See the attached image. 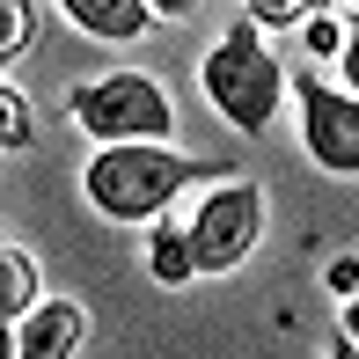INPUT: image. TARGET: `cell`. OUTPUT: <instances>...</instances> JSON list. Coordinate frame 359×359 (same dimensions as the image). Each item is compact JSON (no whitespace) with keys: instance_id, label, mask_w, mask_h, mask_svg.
Returning a JSON list of instances; mask_svg holds the SVG:
<instances>
[{"instance_id":"4fadbf2b","label":"cell","mask_w":359,"mask_h":359,"mask_svg":"<svg viewBox=\"0 0 359 359\" xmlns=\"http://www.w3.org/2000/svg\"><path fill=\"white\" fill-rule=\"evenodd\" d=\"M301 44H308L316 59H337V52H345V22H337L330 8H323V15H308V22H301Z\"/></svg>"},{"instance_id":"9a60e30c","label":"cell","mask_w":359,"mask_h":359,"mask_svg":"<svg viewBox=\"0 0 359 359\" xmlns=\"http://www.w3.org/2000/svg\"><path fill=\"white\" fill-rule=\"evenodd\" d=\"M337 59H345V81H352V95H359V29H345V52H337Z\"/></svg>"},{"instance_id":"3957f363","label":"cell","mask_w":359,"mask_h":359,"mask_svg":"<svg viewBox=\"0 0 359 359\" xmlns=\"http://www.w3.org/2000/svg\"><path fill=\"white\" fill-rule=\"evenodd\" d=\"M67 110L103 147H125V140H154L161 147L176 133V103L161 95V81H147V74H103V81H88V88H74Z\"/></svg>"},{"instance_id":"30bf717a","label":"cell","mask_w":359,"mask_h":359,"mask_svg":"<svg viewBox=\"0 0 359 359\" xmlns=\"http://www.w3.org/2000/svg\"><path fill=\"white\" fill-rule=\"evenodd\" d=\"M29 133H37V118H29V95H15L8 81H0V147H29Z\"/></svg>"},{"instance_id":"5bb4252c","label":"cell","mask_w":359,"mask_h":359,"mask_svg":"<svg viewBox=\"0 0 359 359\" xmlns=\"http://www.w3.org/2000/svg\"><path fill=\"white\" fill-rule=\"evenodd\" d=\"M205 0H147V15H169V22H184V15H198Z\"/></svg>"},{"instance_id":"8992f818","label":"cell","mask_w":359,"mask_h":359,"mask_svg":"<svg viewBox=\"0 0 359 359\" xmlns=\"http://www.w3.org/2000/svg\"><path fill=\"white\" fill-rule=\"evenodd\" d=\"M81 330H88V316H81L74 301H37L15 323V359H74Z\"/></svg>"},{"instance_id":"8fae6325","label":"cell","mask_w":359,"mask_h":359,"mask_svg":"<svg viewBox=\"0 0 359 359\" xmlns=\"http://www.w3.org/2000/svg\"><path fill=\"white\" fill-rule=\"evenodd\" d=\"M330 0H250V22L257 29H293V22H308V15H323Z\"/></svg>"},{"instance_id":"d6986e66","label":"cell","mask_w":359,"mask_h":359,"mask_svg":"<svg viewBox=\"0 0 359 359\" xmlns=\"http://www.w3.org/2000/svg\"><path fill=\"white\" fill-rule=\"evenodd\" d=\"M345 359H352V352H345Z\"/></svg>"},{"instance_id":"6da1fadb","label":"cell","mask_w":359,"mask_h":359,"mask_svg":"<svg viewBox=\"0 0 359 359\" xmlns=\"http://www.w3.org/2000/svg\"><path fill=\"white\" fill-rule=\"evenodd\" d=\"M191 176H227V169L184 161V154H169V147H154V140H125V147H103V154L81 169V191H88V205L103 220H154V213L176 205V191H184Z\"/></svg>"},{"instance_id":"52a82bcc","label":"cell","mask_w":359,"mask_h":359,"mask_svg":"<svg viewBox=\"0 0 359 359\" xmlns=\"http://www.w3.org/2000/svg\"><path fill=\"white\" fill-rule=\"evenodd\" d=\"M59 15H67L74 29H88V37L103 44H133L154 15H147V0H59Z\"/></svg>"},{"instance_id":"5b68a950","label":"cell","mask_w":359,"mask_h":359,"mask_svg":"<svg viewBox=\"0 0 359 359\" xmlns=\"http://www.w3.org/2000/svg\"><path fill=\"white\" fill-rule=\"evenodd\" d=\"M301 95V140H308V161L330 176H359V95L352 88H330V81L301 74L293 81Z\"/></svg>"},{"instance_id":"7c38bea8","label":"cell","mask_w":359,"mask_h":359,"mask_svg":"<svg viewBox=\"0 0 359 359\" xmlns=\"http://www.w3.org/2000/svg\"><path fill=\"white\" fill-rule=\"evenodd\" d=\"M29 37H37V15H29V0H0V59L29 52Z\"/></svg>"},{"instance_id":"e0dca14e","label":"cell","mask_w":359,"mask_h":359,"mask_svg":"<svg viewBox=\"0 0 359 359\" xmlns=\"http://www.w3.org/2000/svg\"><path fill=\"white\" fill-rule=\"evenodd\" d=\"M345 345H359V286H352V301H345Z\"/></svg>"},{"instance_id":"2e32d148","label":"cell","mask_w":359,"mask_h":359,"mask_svg":"<svg viewBox=\"0 0 359 359\" xmlns=\"http://www.w3.org/2000/svg\"><path fill=\"white\" fill-rule=\"evenodd\" d=\"M330 286H337V293L359 286V264H352V257H337V264H330Z\"/></svg>"},{"instance_id":"7a4b0ae2","label":"cell","mask_w":359,"mask_h":359,"mask_svg":"<svg viewBox=\"0 0 359 359\" xmlns=\"http://www.w3.org/2000/svg\"><path fill=\"white\" fill-rule=\"evenodd\" d=\"M205 103L220 110L235 133H264L271 118H279V103H286V67L264 52V37H257V22H242V29H227V37L205 52Z\"/></svg>"},{"instance_id":"277c9868","label":"cell","mask_w":359,"mask_h":359,"mask_svg":"<svg viewBox=\"0 0 359 359\" xmlns=\"http://www.w3.org/2000/svg\"><path fill=\"white\" fill-rule=\"evenodd\" d=\"M191 235V257H198V271H235L242 257L257 250V235H264V198H257V184H220L205 191L198 220L184 227Z\"/></svg>"},{"instance_id":"ac0fdd59","label":"cell","mask_w":359,"mask_h":359,"mask_svg":"<svg viewBox=\"0 0 359 359\" xmlns=\"http://www.w3.org/2000/svg\"><path fill=\"white\" fill-rule=\"evenodd\" d=\"M0 359H15V323H0Z\"/></svg>"},{"instance_id":"ba28073f","label":"cell","mask_w":359,"mask_h":359,"mask_svg":"<svg viewBox=\"0 0 359 359\" xmlns=\"http://www.w3.org/2000/svg\"><path fill=\"white\" fill-rule=\"evenodd\" d=\"M37 308V264L15 242H0V323H22Z\"/></svg>"},{"instance_id":"9c48e42d","label":"cell","mask_w":359,"mask_h":359,"mask_svg":"<svg viewBox=\"0 0 359 359\" xmlns=\"http://www.w3.org/2000/svg\"><path fill=\"white\" fill-rule=\"evenodd\" d=\"M147 271H154L161 286H184L191 271H198V257H191V235H184V227H161V235L147 242Z\"/></svg>"}]
</instances>
